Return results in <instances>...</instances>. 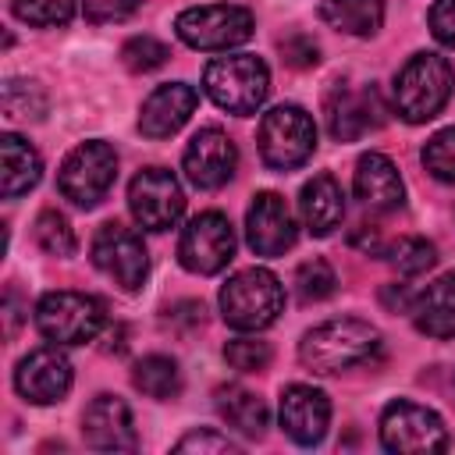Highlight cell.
<instances>
[{
    "label": "cell",
    "instance_id": "3",
    "mask_svg": "<svg viewBox=\"0 0 455 455\" xmlns=\"http://www.w3.org/2000/svg\"><path fill=\"white\" fill-rule=\"evenodd\" d=\"M455 71L441 53H412L395 78V110L409 124H423L441 114L451 96Z\"/></svg>",
    "mask_w": 455,
    "mask_h": 455
},
{
    "label": "cell",
    "instance_id": "18",
    "mask_svg": "<svg viewBox=\"0 0 455 455\" xmlns=\"http://www.w3.org/2000/svg\"><path fill=\"white\" fill-rule=\"evenodd\" d=\"M199 103V92L185 82H167V85H156L146 100H142V110H139V132L146 139H167L174 135L196 110Z\"/></svg>",
    "mask_w": 455,
    "mask_h": 455
},
{
    "label": "cell",
    "instance_id": "30",
    "mask_svg": "<svg viewBox=\"0 0 455 455\" xmlns=\"http://www.w3.org/2000/svg\"><path fill=\"white\" fill-rule=\"evenodd\" d=\"M334 284H338V277H334V270H331L327 259H306L295 270V291H299L302 302H323V299H331L334 295Z\"/></svg>",
    "mask_w": 455,
    "mask_h": 455
},
{
    "label": "cell",
    "instance_id": "37",
    "mask_svg": "<svg viewBox=\"0 0 455 455\" xmlns=\"http://www.w3.org/2000/svg\"><path fill=\"white\" fill-rule=\"evenodd\" d=\"M430 32L441 46L455 50V0H434L430 7Z\"/></svg>",
    "mask_w": 455,
    "mask_h": 455
},
{
    "label": "cell",
    "instance_id": "7",
    "mask_svg": "<svg viewBox=\"0 0 455 455\" xmlns=\"http://www.w3.org/2000/svg\"><path fill=\"white\" fill-rule=\"evenodd\" d=\"M114 178H117V153L107 142L89 139L64 156V164L57 171V188L68 203L92 210L110 192Z\"/></svg>",
    "mask_w": 455,
    "mask_h": 455
},
{
    "label": "cell",
    "instance_id": "34",
    "mask_svg": "<svg viewBox=\"0 0 455 455\" xmlns=\"http://www.w3.org/2000/svg\"><path fill=\"white\" fill-rule=\"evenodd\" d=\"M224 359L231 370H242V373H259L270 366V345L259 341V338H231L224 345Z\"/></svg>",
    "mask_w": 455,
    "mask_h": 455
},
{
    "label": "cell",
    "instance_id": "9",
    "mask_svg": "<svg viewBox=\"0 0 455 455\" xmlns=\"http://www.w3.org/2000/svg\"><path fill=\"white\" fill-rule=\"evenodd\" d=\"M174 32L192 50H231L252 36V14L238 4H203L181 11Z\"/></svg>",
    "mask_w": 455,
    "mask_h": 455
},
{
    "label": "cell",
    "instance_id": "29",
    "mask_svg": "<svg viewBox=\"0 0 455 455\" xmlns=\"http://www.w3.org/2000/svg\"><path fill=\"white\" fill-rule=\"evenodd\" d=\"M36 242L50 256H71L75 252V231H71L68 217L57 210H43L36 217Z\"/></svg>",
    "mask_w": 455,
    "mask_h": 455
},
{
    "label": "cell",
    "instance_id": "36",
    "mask_svg": "<svg viewBox=\"0 0 455 455\" xmlns=\"http://www.w3.org/2000/svg\"><path fill=\"white\" fill-rule=\"evenodd\" d=\"M85 4V18L96 21V25H107V21H124L139 11L142 0H82Z\"/></svg>",
    "mask_w": 455,
    "mask_h": 455
},
{
    "label": "cell",
    "instance_id": "5",
    "mask_svg": "<svg viewBox=\"0 0 455 455\" xmlns=\"http://www.w3.org/2000/svg\"><path fill=\"white\" fill-rule=\"evenodd\" d=\"M313 149H316V124L302 107L281 103L263 114L259 156L270 171H295L313 156Z\"/></svg>",
    "mask_w": 455,
    "mask_h": 455
},
{
    "label": "cell",
    "instance_id": "13",
    "mask_svg": "<svg viewBox=\"0 0 455 455\" xmlns=\"http://www.w3.org/2000/svg\"><path fill=\"white\" fill-rule=\"evenodd\" d=\"M181 167H185V178L196 188L213 192V188L231 181V174L238 167V149L220 128H199L185 146Z\"/></svg>",
    "mask_w": 455,
    "mask_h": 455
},
{
    "label": "cell",
    "instance_id": "22",
    "mask_svg": "<svg viewBox=\"0 0 455 455\" xmlns=\"http://www.w3.org/2000/svg\"><path fill=\"white\" fill-rule=\"evenodd\" d=\"M412 320L427 338H455V274H441L416 295Z\"/></svg>",
    "mask_w": 455,
    "mask_h": 455
},
{
    "label": "cell",
    "instance_id": "25",
    "mask_svg": "<svg viewBox=\"0 0 455 455\" xmlns=\"http://www.w3.org/2000/svg\"><path fill=\"white\" fill-rule=\"evenodd\" d=\"M320 18L345 36H373L384 21V0H323Z\"/></svg>",
    "mask_w": 455,
    "mask_h": 455
},
{
    "label": "cell",
    "instance_id": "31",
    "mask_svg": "<svg viewBox=\"0 0 455 455\" xmlns=\"http://www.w3.org/2000/svg\"><path fill=\"white\" fill-rule=\"evenodd\" d=\"M11 7L25 25H36V28L68 25L75 14V0H11Z\"/></svg>",
    "mask_w": 455,
    "mask_h": 455
},
{
    "label": "cell",
    "instance_id": "11",
    "mask_svg": "<svg viewBox=\"0 0 455 455\" xmlns=\"http://www.w3.org/2000/svg\"><path fill=\"white\" fill-rule=\"evenodd\" d=\"M128 210H132L139 228L171 231L181 220V210H185V196H181L178 178L171 171H164V167L139 171L132 178V185H128Z\"/></svg>",
    "mask_w": 455,
    "mask_h": 455
},
{
    "label": "cell",
    "instance_id": "20",
    "mask_svg": "<svg viewBox=\"0 0 455 455\" xmlns=\"http://www.w3.org/2000/svg\"><path fill=\"white\" fill-rule=\"evenodd\" d=\"M355 199L370 210L391 213L405 203V185L398 178V167L384 156V153H363L355 164V178H352Z\"/></svg>",
    "mask_w": 455,
    "mask_h": 455
},
{
    "label": "cell",
    "instance_id": "35",
    "mask_svg": "<svg viewBox=\"0 0 455 455\" xmlns=\"http://www.w3.org/2000/svg\"><path fill=\"white\" fill-rule=\"evenodd\" d=\"M174 451H199V455L213 451V455H220V451H238V444H235L231 437L217 434V430H192V434H185V437L174 444Z\"/></svg>",
    "mask_w": 455,
    "mask_h": 455
},
{
    "label": "cell",
    "instance_id": "19",
    "mask_svg": "<svg viewBox=\"0 0 455 455\" xmlns=\"http://www.w3.org/2000/svg\"><path fill=\"white\" fill-rule=\"evenodd\" d=\"M377 124H384V107H380V96L373 85L363 92L334 85V92L327 96V128L338 142H352Z\"/></svg>",
    "mask_w": 455,
    "mask_h": 455
},
{
    "label": "cell",
    "instance_id": "6",
    "mask_svg": "<svg viewBox=\"0 0 455 455\" xmlns=\"http://www.w3.org/2000/svg\"><path fill=\"white\" fill-rule=\"evenodd\" d=\"M107 323L100 299L85 291H46L36 302V327L53 345H85Z\"/></svg>",
    "mask_w": 455,
    "mask_h": 455
},
{
    "label": "cell",
    "instance_id": "2",
    "mask_svg": "<svg viewBox=\"0 0 455 455\" xmlns=\"http://www.w3.org/2000/svg\"><path fill=\"white\" fill-rule=\"evenodd\" d=\"M284 309V288L267 267H245L220 288V316L235 331H263Z\"/></svg>",
    "mask_w": 455,
    "mask_h": 455
},
{
    "label": "cell",
    "instance_id": "15",
    "mask_svg": "<svg viewBox=\"0 0 455 455\" xmlns=\"http://www.w3.org/2000/svg\"><path fill=\"white\" fill-rule=\"evenodd\" d=\"M295 217L277 192H259L245 213V242L256 256H281L295 245Z\"/></svg>",
    "mask_w": 455,
    "mask_h": 455
},
{
    "label": "cell",
    "instance_id": "21",
    "mask_svg": "<svg viewBox=\"0 0 455 455\" xmlns=\"http://www.w3.org/2000/svg\"><path fill=\"white\" fill-rule=\"evenodd\" d=\"M299 210H302V224L309 228V235L316 238L331 235L345 217L341 185L331 174H313L299 192Z\"/></svg>",
    "mask_w": 455,
    "mask_h": 455
},
{
    "label": "cell",
    "instance_id": "17",
    "mask_svg": "<svg viewBox=\"0 0 455 455\" xmlns=\"http://www.w3.org/2000/svg\"><path fill=\"white\" fill-rule=\"evenodd\" d=\"M331 423V402L320 387L309 384H288L281 391V427L295 444H316L323 441Z\"/></svg>",
    "mask_w": 455,
    "mask_h": 455
},
{
    "label": "cell",
    "instance_id": "12",
    "mask_svg": "<svg viewBox=\"0 0 455 455\" xmlns=\"http://www.w3.org/2000/svg\"><path fill=\"white\" fill-rule=\"evenodd\" d=\"M231 256H235V228L224 213L206 210L185 224L181 242H178V259L185 270L217 274L231 263Z\"/></svg>",
    "mask_w": 455,
    "mask_h": 455
},
{
    "label": "cell",
    "instance_id": "27",
    "mask_svg": "<svg viewBox=\"0 0 455 455\" xmlns=\"http://www.w3.org/2000/svg\"><path fill=\"white\" fill-rule=\"evenodd\" d=\"M0 107H4V117H11V121H28V117L39 121V117L46 114V96H43V89H39L36 82L11 78V82L4 85Z\"/></svg>",
    "mask_w": 455,
    "mask_h": 455
},
{
    "label": "cell",
    "instance_id": "14",
    "mask_svg": "<svg viewBox=\"0 0 455 455\" xmlns=\"http://www.w3.org/2000/svg\"><path fill=\"white\" fill-rule=\"evenodd\" d=\"M14 387L32 405H53L71 391V363L57 345L28 352L14 370Z\"/></svg>",
    "mask_w": 455,
    "mask_h": 455
},
{
    "label": "cell",
    "instance_id": "26",
    "mask_svg": "<svg viewBox=\"0 0 455 455\" xmlns=\"http://www.w3.org/2000/svg\"><path fill=\"white\" fill-rule=\"evenodd\" d=\"M132 384L146 398L171 402L181 391V370H178V363L171 355H142L135 363V370H132Z\"/></svg>",
    "mask_w": 455,
    "mask_h": 455
},
{
    "label": "cell",
    "instance_id": "8",
    "mask_svg": "<svg viewBox=\"0 0 455 455\" xmlns=\"http://www.w3.org/2000/svg\"><path fill=\"white\" fill-rule=\"evenodd\" d=\"M380 444L387 451H398V455L444 451L448 448V427L434 409L398 398L380 416Z\"/></svg>",
    "mask_w": 455,
    "mask_h": 455
},
{
    "label": "cell",
    "instance_id": "28",
    "mask_svg": "<svg viewBox=\"0 0 455 455\" xmlns=\"http://www.w3.org/2000/svg\"><path fill=\"white\" fill-rule=\"evenodd\" d=\"M384 259H387L398 274L416 277V274H423V270H430V267H434L437 252H434V245H430L427 238L405 235V238H398L395 245H387V249H384Z\"/></svg>",
    "mask_w": 455,
    "mask_h": 455
},
{
    "label": "cell",
    "instance_id": "38",
    "mask_svg": "<svg viewBox=\"0 0 455 455\" xmlns=\"http://www.w3.org/2000/svg\"><path fill=\"white\" fill-rule=\"evenodd\" d=\"M281 53H284V64H291V68H313L320 60V50L309 36H288L281 43Z\"/></svg>",
    "mask_w": 455,
    "mask_h": 455
},
{
    "label": "cell",
    "instance_id": "39",
    "mask_svg": "<svg viewBox=\"0 0 455 455\" xmlns=\"http://www.w3.org/2000/svg\"><path fill=\"white\" fill-rule=\"evenodd\" d=\"M380 302H384L387 309H395V313H412V302H416V295H412L405 284H384V291H380Z\"/></svg>",
    "mask_w": 455,
    "mask_h": 455
},
{
    "label": "cell",
    "instance_id": "23",
    "mask_svg": "<svg viewBox=\"0 0 455 455\" xmlns=\"http://www.w3.org/2000/svg\"><path fill=\"white\" fill-rule=\"evenodd\" d=\"M39 178H43V160H39L36 146L11 132L0 135V192L7 199H14V196L28 192Z\"/></svg>",
    "mask_w": 455,
    "mask_h": 455
},
{
    "label": "cell",
    "instance_id": "10",
    "mask_svg": "<svg viewBox=\"0 0 455 455\" xmlns=\"http://www.w3.org/2000/svg\"><path fill=\"white\" fill-rule=\"evenodd\" d=\"M92 263L100 274H107L117 288L139 291L149 274V256L142 245V235L110 220L92 235Z\"/></svg>",
    "mask_w": 455,
    "mask_h": 455
},
{
    "label": "cell",
    "instance_id": "24",
    "mask_svg": "<svg viewBox=\"0 0 455 455\" xmlns=\"http://www.w3.org/2000/svg\"><path fill=\"white\" fill-rule=\"evenodd\" d=\"M217 412H220V419H224L231 430H238V434H245V437H263V430H267V423H270L267 402H263L259 395L238 387V384H228V387L217 391Z\"/></svg>",
    "mask_w": 455,
    "mask_h": 455
},
{
    "label": "cell",
    "instance_id": "32",
    "mask_svg": "<svg viewBox=\"0 0 455 455\" xmlns=\"http://www.w3.org/2000/svg\"><path fill=\"white\" fill-rule=\"evenodd\" d=\"M423 167L444 181V185H455V128H441L427 139L423 146Z\"/></svg>",
    "mask_w": 455,
    "mask_h": 455
},
{
    "label": "cell",
    "instance_id": "4",
    "mask_svg": "<svg viewBox=\"0 0 455 455\" xmlns=\"http://www.w3.org/2000/svg\"><path fill=\"white\" fill-rule=\"evenodd\" d=\"M203 89L228 114H252L270 92V71L256 53L213 57L203 71Z\"/></svg>",
    "mask_w": 455,
    "mask_h": 455
},
{
    "label": "cell",
    "instance_id": "33",
    "mask_svg": "<svg viewBox=\"0 0 455 455\" xmlns=\"http://www.w3.org/2000/svg\"><path fill=\"white\" fill-rule=\"evenodd\" d=\"M167 57H171V50H167L160 39H153V36H132V39L121 46L124 68H128V71H139V75L164 68Z\"/></svg>",
    "mask_w": 455,
    "mask_h": 455
},
{
    "label": "cell",
    "instance_id": "40",
    "mask_svg": "<svg viewBox=\"0 0 455 455\" xmlns=\"http://www.w3.org/2000/svg\"><path fill=\"white\" fill-rule=\"evenodd\" d=\"M4 320H7V338L18 331V323H21V313H18V295H14V288H7V295H4Z\"/></svg>",
    "mask_w": 455,
    "mask_h": 455
},
{
    "label": "cell",
    "instance_id": "16",
    "mask_svg": "<svg viewBox=\"0 0 455 455\" xmlns=\"http://www.w3.org/2000/svg\"><path fill=\"white\" fill-rule=\"evenodd\" d=\"M82 437L96 451H135L132 409L117 395H96L82 412Z\"/></svg>",
    "mask_w": 455,
    "mask_h": 455
},
{
    "label": "cell",
    "instance_id": "1",
    "mask_svg": "<svg viewBox=\"0 0 455 455\" xmlns=\"http://www.w3.org/2000/svg\"><path fill=\"white\" fill-rule=\"evenodd\" d=\"M377 348H380V334L373 323L341 316L306 331V338L299 341V359L313 373H341L366 363Z\"/></svg>",
    "mask_w": 455,
    "mask_h": 455
}]
</instances>
